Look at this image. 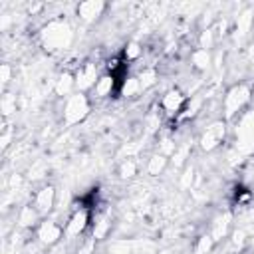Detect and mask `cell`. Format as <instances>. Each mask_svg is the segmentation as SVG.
<instances>
[{
    "instance_id": "1",
    "label": "cell",
    "mask_w": 254,
    "mask_h": 254,
    "mask_svg": "<svg viewBox=\"0 0 254 254\" xmlns=\"http://www.w3.org/2000/svg\"><path fill=\"white\" fill-rule=\"evenodd\" d=\"M42 42L48 50H64L71 42V28L65 22H52L42 30Z\"/></svg>"
},
{
    "instance_id": "2",
    "label": "cell",
    "mask_w": 254,
    "mask_h": 254,
    "mask_svg": "<svg viewBox=\"0 0 254 254\" xmlns=\"http://www.w3.org/2000/svg\"><path fill=\"white\" fill-rule=\"evenodd\" d=\"M89 113V101L83 93H75L67 99L65 107H64V119L67 125H73V123H79L87 117Z\"/></svg>"
},
{
    "instance_id": "3",
    "label": "cell",
    "mask_w": 254,
    "mask_h": 254,
    "mask_svg": "<svg viewBox=\"0 0 254 254\" xmlns=\"http://www.w3.org/2000/svg\"><path fill=\"white\" fill-rule=\"evenodd\" d=\"M248 99H250V89L246 85H242V83L240 85H234L226 93V97H224V115H226V119L234 117L248 103Z\"/></svg>"
},
{
    "instance_id": "4",
    "label": "cell",
    "mask_w": 254,
    "mask_h": 254,
    "mask_svg": "<svg viewBox=\"0 0 254 254\" xmlns=\"http://www.w3.org/2000/svg\"><path fill=\"white\" fill-rule=\"evenodd\" d=\"M222 139H224V123H222V121H216V123L208 125L206 131L202 133V137H200V147H202L204 151H212V149H216V147L222 143Z\"/></svg>"
},
{
    "instance_id": "5",
    "label": "cell",
    "mask_w": 254,
    "mask_h": 254,
    "mask_svg": "<svg viewBox=\"0 0 254 254\" xmlns=\"http://www.w3.org/2000/svg\"><path fill=\"white\" fill-rule=\"evenodd\" d=\"M89 224V212L87 208H77L73 210V214L69 216L67 224H65V236L67 238H73V236H79Z\"/></svg>"
},
{
    "instance_id": "6",
    "label": "cell",
    "mask_w": 254,
    "mask_h": 254,
    "mask_svg": "<svg viewBox=\"0 0 254 254\" xmlns=\"http://www.w3.org/2000/svg\"><path fill=\"white\" fill-rule=\"evenodd\" d=\"M38 238L46 246H54V244L62 242V226L56 224L54 220H44L38 226Z\"/></svg>"
},
{
    "instance_id": "7",
    "label": "cell",
    "mask_w": 254,
    "mask_h": 254,
    "mask_svg": "<svg viewBox=\"0 0 254 254\" xmlns=\"http://www.w3.org/2000/svg\"><path fill=\"white\" fill-rule=\"evenodd\" d=\"M97 79H99V75H97L95 64H83L77 69V73H75V87L81 89V91H85L89 87H95Z\"/></svg>"
},
{
    "instance_id": "8",
    "label": "cell",
    "mask_w": 254,
    "mask_h": 254,
    "mask_svg": "<svg viewBox=\"0 0 254 254\" xmlns=\"http://www.w3.org/2000/svg\"><path fill=\"white\" fill-rule=\"evenodd\" d=\"M161 107L167 115H179V111L185 107V95L179 91V89H169L163 99H161Z\"/></svg>"
},
{
    "instance_id": "9",
    "label": "cell",
    "mask_w": 254,
    "mask_h": 254,
    "mask_svg": "<svg viewBox=\"0 0 254 254\" xmlns=\"http://www.w3.org/2000/svg\"><path fill=\"white\" fill-rule=\"evenodd\" d=\"M54 202H56V189L54 187H44L36 192V198H34V206L36 210L40 212V216L48 214L52 208H54Z\"/></svg>"
},
{
    "instance_id": "10",
    "label": "cell",
    "mask_w": 254,
    "mask_h": 254,
    "mask_svg": "<svg viewBox=\"0 0 254 254\" xmlns=\"http://www.w3.org/2000/svg\"><path fill=\"white\" fill-rule=\"evenodd\" d=\"M103 8H105V2H101V0H87V2H81L77 6V16L81 20H85V22H91L97 16H101Z\"/></svg>"
},
{
    "instance_id": "11",
    "label": "cell",
    "mask_w": 254,
    "mask_h": 254,
    "mask_svg": "<svg viewBox=\"0 0 254 254\" xmlns=\"http://www.w3.org/2000/svg\"><path fill=\"white\" fill-rule=\"evenodd\" d=\"M228 222H230V214H222V216H218V218L212 222V230H210V236H212V240H214V242L226 236V230H228Z\"/></svg>"
},
{
    "instance_id": "12",
    "label": "cell",
    "mask_w": 254,
    "mask_h": 254,
    "mask_svg": "<svg viewBox=\"0 0 254 254\" xmlns=\"http://www.w3.org/2000/svg\"><path fill=\"white\" fill-rule=\"evenodd\" d=\"M113 85H115V75H113V73H111V75H101V77L97 79V83H95V93H97V97H107V95H111Z\"/></svg>"
},
{
    "instance_id": "13",
    "label": "cell",
    "mask_w": 254,
    "mask_h": 254,
    "mask_svg": "<svg viewBox=\"0 0 254 254\" xmlns=\"http://www.w3.org/2000/svg\"><path fill=\"white\" fill-rule=\"evenodd\" d=\"M73 85H75V77L69 75V73H64V75H60V79L56 81V93H58V95H67V93L73 89Z\"/></svg>"
},
{
    "instance_id": "14",
    "label": "cell",
    "mask_w": 254,
    "mask_h": 254,
    "mask_svg": "<svg viewBox=\"0 0 254 254\" xmlns=\"http://www.w3.org/2000/svg\"><path fill=\"white\" fill-rule=\"evenodd\" d=\"M38 216H40V212L36 210V206H24L18 216V222H20V226H34Z\"/></svg>"
},
{
    "instance_id": "15",
    "label": "cell",
    "mask_w": 254,
    "mask_h": 254,
    "mask_svg": "<svg viewBox=\"0 0 254 254\" xmlns=\"http://www.w3.org/2000/svg\"><path fill=\"white\" fill-rule=\"evenodd\" d=\"M165 165H167V157H165V155H161V153H159V155H153V157L149 159L147 173L155 177V175H159V173L165 169Z\"/></svg>"
},
{
    "instance_id": "16",
    "label": "cell",
    "mask_w": 254,
    "mask_h": 254,
    "mask_svg": "<svg viewBox=\"0 0 254 254\" xmlns=\"http://www.w3.org/2000/svg\"><path fill=\"white\" fill-rule=\"evenodd\" d=\"M192 64H194V67L196 69H206L208 65H210V54L206 52V50H196L194 54H192Z\"/></svg>"
},
{
    "instance_id": "17",
    "label": "cell",
    "mask_w": 254,
    "mask_h": 254,
    "mask_svg": "<svg viewBox=\"0 0 254 254\" xmlns=\"http://www.w3.org/2000/svg\"><path fill=\"white\" fill-rule=\"evenodd\" d=\"M139 91H141V85H139V79H137V77H127V79L123 81L121 95H125V97H133V95H137Z\"/></svg>"
},
{
    "instance_id": "18",
    "label": "cell",
    "mask_w": 254,
    "mask_h": 254,
    "mask_svg": "<svg viewBox=\"0 0 254 254\" xmlns=\"http://www.w3.org/2000/svg\"><path fill=\"white\" fill-rule=\"evenodd\" d=\"M212 246H214V240L210 234H202L194 246V254H210L212 252Z\"/></svg>"
},
{
    "instance_id": "19",
    "label": "cell",
    "mask_w": 254,
    "mask_h": 254,
    "mask_svg": "<svg viewBox=\"0 0 254 254\" xmlns=\"http://www.w3.org/2000/svg\"><path fill=\"white\" fill-rule=\"evenodd\" d=\"M137 79H139V85H141V89H147V87H151V85H155V81H157V73H155V69H143L139 75H137Z\"/></svg>"
},
{
    "instance_id": "20",
    "label": "cell",
    "mask_w": 254,
    "mask_h": 254,
    "mask_svg": "<svg viewBox=\"0 0 254 254\" xmlns=\"http://www.w3.org/2000/svg\"><path fill=\"white\" fill-rule=\"evenodd\" d=\"M0 107H2V115L8 117L12 111H16V97L12 93H4L2 101H0Z\"/></svg>"
},
{
    "instance_id": "21",
    "label": "cell",
    "mask_w": 254,
    "mask_h": 254,
    "mask_svg": "<svg viewBox=\"0 0 254 254\" xmlns=\"http://www.w3.org/2000/svg\"><path fill=\"white\" fill-rule=\"evenodd\" d=\"M135 173H137L135 161L127 159V161L121 163V167H119V177H121V179H131V177H135Z\"/></svg>"
},
{
    "instance_id": "22",
    "label": "cell",
    "mask_w": 254,
    "mask_h": 254,
    "mask_svg": "<svg viewBox=\"0 0 254 254\" xmlns=\"http://www.w3.org/2000/svg\"><path fill=\"white\" fill-rule=\"evenodd\" d=\"M107 228H109V222H107V218L105 216H101L97 222H95V226H93V238L95 240H101L105 234H107Z\"/></svg>"
},
{
    "instance_id": "23",
    "label": "cell",
    "mask_w": 254,
    "mask_h": 254,
    "mask_svg": "<svg viewBox=\"0 0 254 254\" xmlns=\"http://www.w3.org/2000/svg\"><path fill=\"white\" fill-rule=\"evenodd\" d=\"M212 42H214V38H212V30H204L202 32V36H200V50H210V46H212Z\"/></svg>"
},
{
    "instance_id": "24",
    "label": "cell",
    "mask_w": 254,
    "mask_h": 254,
    "mask_svg": "<svg viewBox=\"0 0 254 254\" xmlns=\"http://www.w3.org/2000/svg\"><path fill=\"white\" fill-rule=\"evenodd\" d=\"M139 56H141V46H139V44L133 42V44H129V46L125 48V58H127V60H137Z\"/></svg>"
},
{
    "instance_id": "25",
    "label": "cell",
    "mask_w": 254,
    "mask_h": 254,
    "mask_svg": "<svg viewBox=\"0 0 254 254\" xmlns=\"http://www.w3.org/2000/svg\"><path fill=\"white\" fill-rule=\"evenodd\" d=\"M93 248H95V238H85V242L77 248V254H93Z\"/></svg>"
},
{
    "instance_id": "26",
    "label": "cell",
    "mask_w": 254,
    "mask_h": 254,
    "mask_svg": "<svg viewBox=\"0 0 254 254\" xmlns=\"http://www.w3.org/2000/svg\"><path fill=\"white\" fill-rule=\"evenodd\" d=\"M8 81H10V65H8V64H2V65H0V83H2V87H4Z\"/></svg>"
},
{
    "instance_id": "27",
    "label": "cell",
    "mask_w": 254,
    "mask_h": 254,
    "mask_svg": "<svg viewBox=\"0 0 254 254\" xmlns=\"http://www.w3.org/2000/svg\"><path fill=\"white\" fill-rule=\"evenodd\" d=\"M248 24H250V12H244L242 18L238 20V30H240V34H244V32L248 30Z\"/></svg>"
},
{
    "instance_id": "28",
    "label": "cell",
    "mask_w": 254,
    "mask_h": 254,
    "mask_svg": "<svg viewBox=\"0 0 254 254\" xmlns=\"http://www.w3.org/2000/svg\"><path fill=\"white\" fill-rule=\"evenodd\" d=\"M175 151V145H173V141H169V139H165L163 141V145H161V155H169V153H173Z\"/></svg>"
},
{
    "instance_id": "29",
    "label": "cell",
    "mask_w": 254,
    "mask_h": 254,
    "mask_svg": "<svg viewBox=\"0 0 254 254\" xmlns=\"http://www.w3.org/2000/svg\"><path fill=\"white\" fill-rule=\"evenodd\" d=\"M48 254H65V246H64L62 242H58V244L50 246V252H48Z\"/></svg>"
},
{
    "instance_id": "30",
    "label": "cell",
    "mask_w": 254,
    "mask_h": 254,
    "mask_svg": "<svg viewBox=\"0 0 254 254\" xmlns=\"http://www.w3.org/2000/svg\"><path fill=\"white\" fill-rule=\"evenodd\" d=\"M244 236H246V234H244V232H242V230H236V232H234V238H232V242H234V244H238V246H240V244H242V242H244Z\"/></svg>"
},
{
    "instance_id": "31",
    "label": "cell",
    "mask_w": 254,
    "mask_h": 254,
    "mask_svg": "<svg viewBox=\"0 0 254 254\" xmlns=\"http://www.w3.org/2000/svg\"><path fill=\"white\" fill-rule=\"evenodd\" d=\"M8 141H10V129L6 127V129H4V135H2V149L8 145Z\"/></svg>"
}]
</instances>
